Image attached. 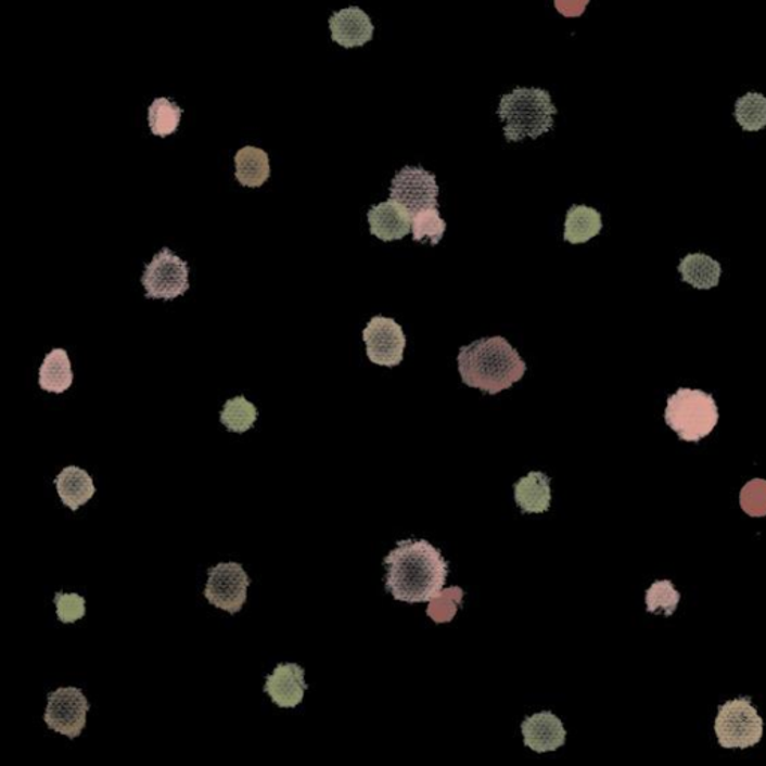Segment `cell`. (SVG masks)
Returning <instances> with one entry per match:
<instances>
[{"label": "cell", "mask_w": 766, "mask_h": 766, "mask_svg": "<svg viewBox=\"0 0 766 766\" xmlns=\"http://www.w3.org/2000/svg\"><path fill=\"white\" fill-rule=\"evenodd\" d=\"M388 569L386 591L400 602H430L442 593L448 576V562L429 540H398L383 559Z\"/></svg>", "instance_id": "6da1fadb"}, {"label": "cell", "mask_w": 766, "mask_h": 766, "mask_svg": "<svg viewBox=\"0 0 766 766\" xmlns=\"http://www.w3.org/2000/svg\"><path fill=\"white\" fill-rule=\"evenodd\" d=\"M457 361L464 385L489 396L511 388L527 371V365L519 350L499 335L461 346Z\"/></svg>", "instance_id": "7a4b0ae2"}, {"label": "cell", "mask_w": 766, "mask_h": 766, "mask_svg": "<svg viewBox=\"0 0 766 766\" xmlns=\"http://www.w3.org/2000/svg\"><path fill=\"white\" fill-rule=\"evenodd\" d=\"M500 120L505 122V138L511 142L523 141L524 138L536 140L550 132L554 126L557 108L552 105L547 90L516 87L513 92L503 94L497 110Z\"/></svg>", "instance_id": "3957f363"}, {"label": "cell", "mask_w": 766, "mask_h": 766, "mask_svg": "<svg viewBox=\"0 0 766 766\" xmlns=\"http://www.w3.org/2000/svg\"><path fill=\"white\" fill-rule=\"evenodd\" d=\"M665 421L681 441L697 444L716 429L718 408L711 394L680 388L667 398Z\"/></svg>", "instance_id": "277c9868"}, {"label": "cell", "mask_w": 766, "mask_h": 766, "mask_svg": "<svg viewBox=\"0 0 766 766\" xmlns=\"http://www.w3.org/2000/svg\"><path fill=\"white\" fill-rule=\"evenodd\" d=\"M714 730L724 749H749L764 736V720L753 706L752 699L738 698L718 708Z\"/></svg>", "instance_id": "5b68a950"}, {"label": "cell", "mask_w": 766, "mask_h": 766, "mask_svg": "<svg viewBox=\"0 0 766 766\" xmlns=\"http://www.w3.org/2000/svg\"><path fill=\"white\" fill-rule=\"evenodd\" d=\"M145 297L150 299H174L189 290V266L168 247L153 256L141 278Z\"/></svg>", "instance_id": "8992f818"}, {"label": "cell", "mask_w": 766, "mask_h": 766, "mask_svg": "<svg viewBox=\"0 0 766 766\" xmlns=\"http://www.w3.org/2000/svg\"><path fill=\"white\" fill-rule=\"evenodd\" d=\"M251 576L242 564L235 562L217 563L208 569V582L205 584L204 598L217 610L234 615L243 610L247 600Z\"/></svg>", "instance_id": "52a82bcc"}, {"label": "cell", "mask_w": 766, "mask_h": 766, "mask_svg": "<svg viewBox=\"0 0 766 766\" xmlns=\"http://www.w3.org/2000/svg\"><path fill=\"white\" fill-rule=\"evenodd\" d=\"M43 722L54 732L75 740L81 736L87 724L90 704L78 687H61L49 693Z\"/></svg>", "instance_id": "ba28073f"}, {"label": "cell", "mask_w": 766, "mask_h": 766, "mask_svg": "<svg viewBox=\"0 0 766 766\" xmlns=\"http://www.w3.org/2000/svg\"><path fill=\"white\" fill-rule=\"evenodd\" d=\"M391 200L397 201L410 213L417 215L426 208L439 207V186L436 176L422 167H405L391 181Z\"/></svg>", "instance_id": "9c48e42d"}, {"label": "cell", "mask_w": 766, "mask_h": 766, "mask_svg": "<svg viewBox=\"0 0 766 766\" xmlns=\"http://www.w3.org/2000/svg\"><path fill=\"white\" fill-rule=\"evenodd\" d=\"M362 341L366 342L367 357L373 365L382 367H397L405 357L406 335L401 325L393 318L374 316L362 331Z\"/></svg>", "instance_id": "30bf717a"}, {"label": "cell", "mask_w": 766, "mask_h": 766, "mask_svg": "<svg viewBox=\"0 0 766 766\" xmlns=\"http://www.w3.org/2000/svg\"><path fill=\"white\" fill-rule=\"evenodd\" d=\"M304 674L306 671L298 663H279L272 674L267 675L264 692L279 708H297L309 689L304 681Z\"/></svg>", "instance_id": "8fae6325"}, {"label": "cell", "mask_w": 766, "mask_h": 766, "mask_svg": "<svg viewBox=\"0 0 766 766\" xmlns=\"http://www.w3.org/2000/svg\"><path fill=\"white\" fill-rule=\"evenodd\" d=\"M328 25H330L331 39L343 49L365 47L373 39V23H371L369 14L358 7L337 11L328 20Z\"/></svg>", "instance_id": "7c38bea8"}, {"label": "cell", "mask_w": 766, "mask_h": 766, "mask_svg": "<svg viewBox=\"0 0 766 766\" xmlns=\"http://www.w3.org/2000/svg\"><path fill=\"white\" fill-rule=\"evenodd\" d=\"M524 744L536 753L556 752L566 742V730L562 720L551 711L533 714L521 725Z\"/></svg>", "instance_id": "4fadbf2b"}, {"label": "cell", "mask_w": 766, "mask_h": 766, "mask_svg": "<svg viewBox=\"0 0 766 766\" xmlns=\"http://www.w3.org/2000/svg\"><path fill=\"white\" fill-rule=\"evenodd\" d=\"M367 219L370 224V234L378 237L382 242L405 239L412 229V216L394 200L371 205Z\"/></svg>", "instance_id": "5bb4252c"}, {"label": "cell", "mask_w": 766, "mask_h": 766, "mask_svg": "<svg viewBox=\"0 0 766 766\" xmlns=\"http://www.w3.org/2000/svg\"><path fill=\"white\" fill-rule=\"evenodd\" d=\"M54 485L58 488V495L61 497L62 503L73 511L86 505L87 501L97 495L93 477L86 472L85 469L77 465H68L62 470L54 480Z\"/></svg>", "instance_id": "9a60e30c"}, {"label": "cell", "mask_w": 766, "mask_h": 766, "mask_svg": "<svg viewBox=\"0 0 766 766\" xmlns=\"http://www.w3.org/2000/svg\"><path fill=\"white\" fill-rule=\"evenodd\" d=\"M551 480L542 472H531L513 485L515 501L524 513H544L551 505Z\"/></svg>", "instance_id": "2e32d148"}, {"label": "cell", "mask_w": 766, "mask_h": 766, "mask_svg": "<svg viewBox=\"0 0 766 766\" xmlns=\"http://www.w3.org/2000/svg\"><path fill=\"white\" fill-rule=\"evenodd\" d=\"M235 179L244 188H260L270 179V157L266 150L246 145L234 157Z\"/></svg>", "instance_id": "e0dca14e"}, {"label": "cell", "mask_w": 766, "mask_h": 766, "mask_svg": "<svg viewBox=\"0 0 766 766\" xmlns=\"http://www.w3.org/2000/svg\"><path fill=\"white\" fill-rule=\"evenodd\" d=\"M602 215L587 205H572L564 222V242L584 244L602 231Z\"/></svg>", "instance_id": "ac0fdd59"}, {"label": "cell", "mask_w": 766, "mask_h": 766, "mask_svg": "<svg viewBox=\"0 0 766 766\" xmlns=\"http://www.w3.org/2000/svg\"><path fill=\"white\" fill-rule=\"evenodd\" d=\"M74 382L73 366L65 349H53L39 367V386L47 393L62 394Z\"/></svg>", "instance_id": "d6986e66"}, {"label": "cell", "mask_w": 766, "mask_h": 766, "mask_svg": "<svg viewBox=\"0 0 766 766\" xmlns=\"http://www.w3.org/2000/svg\"><path fill=\"white\" fill-rule=\"evenodd\" d=\"M682 282L692 284L701 291L716 288L720 282L722 266L716 259L705 254H690L678 266Z\"/></svg>", "instance_id": "ffe728a7"}, {"label": "cell", "mask_w": 766, "mask_h": 766, "mask_svg": "<svg viewBox=\"0 0 766 766\" xmlns=\"http://www.w3.org/2000/svg\"><path fill=\"white\" fill-rule=\"evenodd\" d=\"M181 114L183 108H180L176 102L168 98H156L149 106V126L153 136L161 138L173 136L179 128Z\"/></svg>", "instance_id": "44dd1931"}, {"label": "cell", "mask_w": 766, "mask_h": 766, "mask_svg": "<svg viewBox=\"0 0 766 766\" xmlns=\"http://www.w3.org/2000/svg\"><path fill=\"white\" fill-rule=\"evenodd\" d=\"M256 420H258V409L244 396L231 398L225 403L222 412H220V422L231 433L248 432L255 425Z\"/></svg>", "instance_id": "7402d4cb"}, {"label": "cell", "mask_w": 766, "mask_h": 766, "mask_svg": "<svg viewBox=\"0 0 766 766\" xmlns=\"http://www.w3.org/2000/svg\"><path fill=\"white\" fill-rule=\"evenodd\" d=\"M736 120L745 132H757L766 126V97L750 92L736 102Z\"/></svg>", "instance_id": "603a6c76"}, {"label": "cell", "mask_w": 766, "mask_h": 766, "mask_svg": "<svg viewBox=\"0 0 766 766\" xmlns=\"http://www.w3.org/2000/svg\"><path fill=\"white\" fill-rule=\"evenodd\" d=\"M446 222L441 217L439 207L426 208L412 216L413 242H430L437 246L444 239Z\"/></svg>", "instance_id": "cb8c5ba5"}, {"label": "cell", "mask_w": 766, "mask_h": 766, "mask_svg": "<svg viewBox=\"0 0 766 766\" xmlns=\"http://www.w3.org/2000/svg\"><path fill=\"white\" fill-rule=\"evenodd\" d=\"M681 595L674 588L673 582L662 579L651 584L646 593L647 611L651 614H663L671 617L680 603Z\"/></svg>", "instance_id": "d4e9b609"}, {"label": "cell", "mask_w": 766, "mask_h": 766, "mask_svg": "<svg viewBox=\"0 0 766 766\" xmlns=\"http://www.w3.org/2000/svg\"><path fill=\"white\" fill-rule=\"evenodd\" d=\"M464 591L458 587L448 588V590H442L439 596H436L433 600H430L429 610H426V615L432 617L437 625L442 623L451 622L454 615H456L457 607L463 603Z\"/></svg>", "instance_id": "484cf974"}, {"label": "cell", "mask_w": 766, "mask_h": 766, "mask_svg": "<svg viewBox=\"0 0 766 766\" xmlns=\"http://www.w3.org/2000/svg\"><path fill=\"white\" fill-rule=\"evenodd\" d=\"M740 505L742 511L753 519L766 516V480L756 477L745 484L740 493Z\"/></svg>", "instance_id": "4316f807"}, {"label": "cell", "mask_w": 766, "mask_h": 766, "mask_svg": "<svg viewBox=\"0 0 766 766\" xmlns=\"http://www.w3.org/2000/svg\"><path fill=\"white\" fill-rule=\"evenodd\" d=\"M54 605H56L59 622L63 625H73L86 615V599L77 593L54 595Z\"/></svg>", "instance_id": "83f0119b"}, {"label": "cell", "mask_w": 766, "mask_h": 766, "mask_svg": "<svg viewBox=\"0 0 766 766\" xmlns=\"http://www.w3.org/2000/svg\"><path fill=\"white\" fill-rule=\"evenodd\" d=\"M590 0H554L557 13L563 17L574 18L582 17L586 13V8Z\"/></svg>", "instance_id": "f1b7e54d"}]
</instances>
